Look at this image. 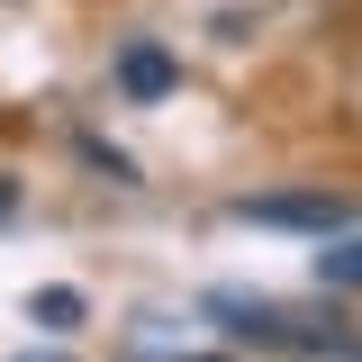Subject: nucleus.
Returning <instances> with one entry per match:
<instances>
[{
	"mask_svg": "<svg viewBox=\"0 0 362 362\" xmlns=\"http://www.w3.org/2000/svg\"><path fill=\"white\" fill-rule=\"evenodd\" d=\"M317 290H362V235L354 226L317 235Z\"/></svg>",
	"mask_w": 362,
	"mask_h": 362,
	"instance_id": "obj_3",
	"label": "nucleus"
},
{
	"mask_svg": "<svg viewBox=\"0 0 362 362\" xmlns=\"http://www.w3.org/2000/svg\"><path fill=\"white\" fill-rule=\"evenodd\" d=\"M18 362H64V354H18Z\"/></svg>",
	"mask_w": 362,
	"mask_h": 362,
	"instance_id": "obj_6",
	"label": "nucleus"
},
{
	"mask_svg": "<svg viewBox=\"0 0 362 362\" xmlns=\"http://www.w3.org/2000/svg\"><path fill=\"white\" fill-rule=\"evenodd\" d=\"M245 226H290V235H335L354 226V199L344 190H272V199H235Z\"/></svg>",
	"mask_w": 362,
	"mask_h": 362,
	"instance_id": "obj_1",
	"label": "nucleus"
},
{
	"mask_svg": "<svg viewBox=\"0 0 362 362\" xmlns=\"http://www.w3.org/2000/svg\"><path fill=\"white\" fill-rule=\"evenodd\" d=\"M181 362H226V354H181Z\"/></svg>",
	"mask_w": 362,
	"mask_h": 362,
	"instance_id": "obj_5",
	"label": "nucleus"
},
{
	"mask_svg": "<svg viewBox=\"0 0 362 362\" xmlns=\"http://www.w3.org/2000/svg\"><path fill=\"white\" fill-rule=\"evenodd\" d=\"M173 82H181V64H173L154 37H136L127 54H118V90H127V100H163Z\"/></svg>",
	"mask_w": 362,
	"mask_h": 362,
	"instance_id": "obj_2",
	"label": "nucleus"
},
{
	"mask_svg": "<svg viewBox=\"0 0 362 362\" xmlns=\"http://www.w3.org/2000/svg\"><path fill=\"white\" fill-rule=\"evenodd\" d=\"M28 317H37V326H54V335H64V326H82V290H64V281H45L37 299H28Z\"/></svg>",
	"mask_w": 362,
	"mask_h": 362,
	"instance_id": "obj_4",
	"label": "nucleus"
}]
</instances>
